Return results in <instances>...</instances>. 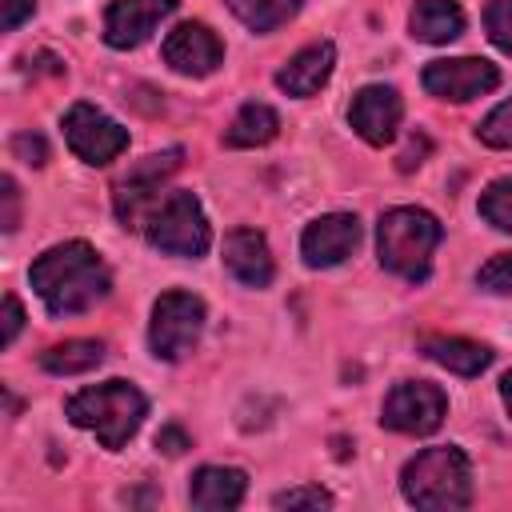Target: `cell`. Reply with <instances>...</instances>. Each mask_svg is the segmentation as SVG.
<instances>
[{
	"instance_id": "cell-1",
	"label": "cell",
	"mask_w": 512,
	"mask_h": 512,
	"mask_svg": "<svg viewBox=\"0 0 512 512\" xmlns=\"http://www.w3.org/2000/svg\"><path fill=\"white\" fill-rule=\"evenodd\" d=\"M36 296L44 300V308L52 316H76L88 312L96 300L108 296L112 288V272L100 260V252L84 240H64L48 252L36 256L32 272H28Z\"/></svg>"
},
{
	"instance_id": "cell-2",
	"label": "cell",
	"mask_w": 512,
	"mask_h": 512,
	"mask_svg": "<svg viewBox=\"0 0 512 512\" xmlns=\"http://www.w3.org/2000/svg\"><path fill=\"white\" fill-rule=\"evenodd\" d=\"M64 416H68L76 428L96 432V440L116 452V448H124V444L136 436L140 420L148 416V400H144V392H140L136 384H128V380H104V384H96V388L76 392V396L64 404Z\"/></svg>"
},
{
	"instance_id": "cell-3",
	"label": "cell",
	"mask_w": 512,
	"mask_h": 512,
	"mask_svg": "<svg viewBox=\"0 0 512 512\" xmlns=\"http://www.w3.org/2000/svg\"><path fill=\"white\" fill-rule=\"evenodd\" d=\"M404 500L416 508H468L472 504V464L456 444L424 448L400 472Z\"/></svg>"
},
{
	"instance_id": "cell-4",
	"label": "cell",
	"mask_w": 512,
	"mask_h": 512,
	"mask_svg": "<svg viewBox=\"0 0 512 512\" xmlns=\"http://www.w3.org/2000/svg\"><path fill=\"white\" fill-rule=\"evenodd\" d=\"M444 228L424 208H392L380 216L376 228V252L380 264L404 280H424L432 268V252L440 244Z\"/></svg>"
},
{
	"instance_id": "cell-5",
	"label": "cell",
	"mask_w": 512,
	"mask_h": 512,
	"mask_svg": "<svg viewBox=\"0 0 512 512\" xmlns=\"http://www.w3.org/2000/svg\"><path fill=\"white\" fill-rule=\"evenodd\" d=\"M144 236L156 252L164 256H204L212 244V228L208 216L200 208V200L192 192H168L164 200H156V208L144 220Z\"/></svg>"
},
{
	"instance_id": "cell-6",
	"label": "cell",
	"mask_w": 512,
	"mask_h": 512,
	"mask_svg": "<svg viewBox=\"0 0 512 512\" xmlns=\"http://www.w3.org/2000/svg\"><path fill=\"white\" fill-rule=\"evenodd\" d=\"M204 332V300L192 292H164L152 304V324H148V344L156 360H184Z\"/></svg>"
},
{
	"instance_id": "cell-7",
	"label": "cell",
	"mask_w": 512,
	"mask_h": 512,
	"mask_svg": "<svg viewBox=\"0 0 512 512\" xmlns=\"http://www.w3.org/2000/svg\"><path fill=\"white\" fill-rule=\"evenodd\" d=\"M180 160H184V152H180V148H168V152L144 156L140 164H132V168L120 176L112 204H116V216H120L124 228H144L148 212L156 208L160 184L180 168Z\"/></svg>"
},
{
	"instance_id": "cell-8",
	"label": "cell",
	"mask_w": 512,
	"mask_h": 512,
	"mask_svg": "<svg viewBox=\"0 0 512 512\" xmlns=\"http://www.w3.org/2000/svg\"><path fill=\"white\" fill-rule=\"evenodd\" d=\"M444 412H448L444 388H436L428 380H400L384 396L380 424L392 428V432H404V436H428V432L440 428Z\"/></svg>"
},
{
	"instance_id": "cell-9",
	"label": "cell",
	"mask_w": 512,
	"mask_h": 512,
	"mask_svg": "<svg viewBox=\"0 0 512 512\" xmlns=\"http://www.w3.org/2000/svg\"><path fill=\"white\" fill-rule=\"evenodd\" d=\"M64 140L84 164H112L128 148V128L80 100L64 112Z\"/></svg>"
},
{
	"instance_id": "cell-10",
	"label": "cell",
	"mask_w": 512,
	"mask_h": 512,
	"mask_svg": "<svg viewBox=\"0 0 512 512\" xmlns=\"http://www.w3.org/2000/svg\"><path fill=\"white\" fill-rule=\"evenodd\" d=\"M500 84V68L480 60V56H456V60H432L424 68V88L436 96V100H452V104H464V100H476L484 92H492Z\"/></svg>"
},
{
	"instance_id": "cell-11",
	"label": "cell",
	"mask_w": 512,
	"mask_h": 512,
	"mask_svg": "<svg viewBox=\"0 0 512 512\" xmlns=\"http://www.w3.org/2000/svg\"><path fill=\"white\" fill-rule=\"evenodd\" d=\"M224 60V44L220 36L200 24V20H188V24H176L168 36H164V64L180 76H208L216 72Z\"/></svg>"
},
{
	"instance_id": "cell-12",
	"label": "cell",
	"mask_w": 512,
	"mask_h": 512,
	"mask_svg": "<svg viewBox=\"0 0 512 512\" xmlns=\"http://www.w3.org/2000/svg\"><path fill=\"white\" fill-rule=\"evenodd\" d=\"M400 116H404V100L396 88L388 84H368L352 96V108H348V124L360 140H368L372 148H384L396 128H400Z\"/></svg>"
},
{
	"instance_id": "cell-13",
	"label": "cell",
	"mask_w": 512,
	"mask_h": 512,
	"mask_svg": "<svg viewBox=\"0 0 512 512\" xmlns=\"http://www.w3.org/2000/svg\"><path fill=\"white\" fill-rule=\"evenodd\" d=\"M356 244H360V220L352 212H328L304 228L300 256L308 268H336L340 260L352 256Z\"/></svg>"
},
{
	"instance_id": "cell-14",
	"label": "cell",
	"mask_w": 512,
	"mask_h": 512,
	"mask_svg": "<svg viewBox=\"0 0 512 512\" xmlns=\"http://www.w3.org/2000/svg\"><path fill=\"white\" fill-rule=\"evenodd\" d=\"M180 0H112L104 12V44L108 48H140L164 16L176 12Z\"/></svg>"
},
{
	"instance_id": "cell-15",
	"label": "cell",
	"mask_w": 512,
	"mask_h": 512,
	"mask_svg": "<svg viewBox=\"0 0 512 512\" xmlns=\"http://www.w3.org/2000/svg\"><path fill=\"white\" fill-rule=\"evenodd\" d=\"M224 268L248 284V288H268L272 276H276V264H272V248L264 240V232L256 228H232L224 236Z\"/></svg>"
},
{
	"instance_id": "cell-16",
	"label": "cell",
	"mask_w": 512,
	"mask_h": 512,
	"mask_svg": "<svg viewBox=\"0 0 512 512\" xmlns=\"http://www.w3.org/2000/svg\"><path fill=\"white\" fill-rule=\"evenodd\" d=\"M332 64H336V48H332L328 40L308 44V48H300V52L276 72V84H280V92L304 100V96H312V92H320V88L328 84Z\"/></svg>"
},
{
	"instance_id": "cell-17",
	"label": "cell",
	"mask_w": 512,
	"mask_h": 512,
	"mask_svg": "<svg viewBox=\"0 0 512 512\" xmlns=\"http://www.w3.org/2000/svg\"><path fill=\"white\" fill-rule=\"evenodd\" d=\"M244 488H248V476H244L240 468L204 464V468H196V476H192L188 500H192V508L220 512V508H236V504L244 500Z\"/></svg>"
},
{
	"instance_id": "cell-18",
	"label": "cell",
	"mask_w": 512,
	"mask_h": 512,
	"mask_svg": "<svg viewBox=\"0 0 512 512\" xmlns=\"http://www.w3.org/2000/svg\"><path fill=\"white\" fill-rule=\"evenodd\" d=\"M420 352L456 376H480L492 364V352L476 340H464V336H424Z\"/></svg>"
},
{
	"instance_id": "cell-19",
	"label": "cell",
	"mask_w": 512,
	"mask_h": 512,
	"mask_svg": "<svg viewBox=\"0 0 512 512\" xmlns=\"http://www.w3.org/2000/svg\"><path fill=\"white\" fill-rule=\"evenodd\" d=\"M408 28L424 44H448L464 32V12H460L456 0H416L412 16H408Z\"/></svg>"
},
{
	"instance_id": "cell-20",
	"label": "cell",
	"mask_w": 512,
	"mask_h": 512,
	"mask_svg": "<svg viewBox=\"0 0 512 512\" xmlns=\"http://www.w3.org/2000/svg\"><path fill=\"white\" fill-rule=\"evenodd\" d=\"M276 132H280V116H276L268 104L252 100V104H244V108L232 116V124H228V132H224V144H228V148H256V144H268Z\"/></svg>"
},
{
	"instance_id": "cell-21",
	"label": "cell",
	"mask_w": 512,
	"mask_h": 512,
	"mask_svg": "<svg viewBox=\"0 0 512 512\" xmlns=\"http://www.w3.org/2000/svg\"><path fill=\"white\" fill-rule=\"evenodd\" d=\"M100 360H104L100 340H64L40 356V368L52 376H80V372H92Z\"/></svg>"
},
{
	"instance_id": "cell-22",
	"label": "cell",
	"mask_w": 512,
	"mask_h": 512,
	"mask_svg": "<svg viewBox=\"0 0 512 512\" xmlns=\"http://www.w3.org/2000/svg\"><path fill=\"white\" fill-rule=\"evenodd\" d=\"M304 0H228L232 16L252 32H272L300 12Z\"/></svg>"
},
{
	"instance_id": "cell-23",
	"label": "cell",
	"mask_w": 512,
	"mask_h": 512,
	"mask_svg": "<svg viewBox=\"0 0 512 512\" xmlns=\"http://www.w3.org/2000/svg\"><path fill=\"white\" fill-rule=\"evenodd\" d=\"M480 216L492 228L512 232V176H500L480 192Z\"/></svg>"
},
{
	"instance_id": "cell-24",
	"label": "cell",
	"mask_w": 512,
	"mask_h": 512,
	"mask_svg": "<svg viewBox=\"0 0 512 512\" xmlns=\"http://www.w3.org/2000/svg\"><path fill=\"white\" fill-rule=\"evenodd\" d=\"M476 136H480L488 148H512V96H508L504 104H496V108L480 120Z\"/></svg>"
},
{
	"instance_id": "cell-25",
	"label": "cell",
	"mask_w": 512,
	"mask_h": 512,
	"mask_svg": "<svg viewBox=\"0 0 512 512\" xmlns=\"http://www.w3.org/2000/svg\"><path fill=\"white\" fill-rule=\"evenodd\" d=\"M484 28H488V40L512 56V0H488L484 8Z\"/></svg>"
},
{
	"instance_id": "cell-26",
	"label": "cell",
	"mask_w": 512,
	"mask_h": 512,
	"mask_svg": "<svg viewBox=\"0 0 512 512\" xmlns=\"http://www.w3.org/2000/svg\"><path fill=\"white\" fill-rule=\"evenodd\" d=\"M476 284H480L484 292H512V252L492 256V260L476 272Z\"/></svg>"
},
{
	"instance_id": "cell-27",
	"label": "cell",
	"mask_w": 512,
	"mask_h": 512,
	"mask_svg": "<svg viewBox=\"0 0 512 512\" xmlns=\"http://www.w3.org/2000/svg\"><path fill=\"white\" fill-rule=\"evenodd\" d=\"M276 508H332V496L320 484H304V488H288L272 500Z\"/></svg>"
},
{
	"instance_id": "cell-28",
	"label": "cell",
	"mask_w": 512,
	"mask_h": 512,
	"mask_svg": "<svg viewBox=\"0 0 512 512\" xmlns=\"http://www.w3.org/2000/svg\"><path fill=\"white\" fill-rule=\"evenodd\" d=\"M0 200H4L0 228H4V232H16V224H20V188H16V180H12V176H4V180H0Z\"/></svg>"
},
{
	"instance_id": "cell-29",
	"label": "cell",
	"mask_w": 512,
	"mask_h": 512,
	"mask_svg": "<svg viewBox=\"0 0 512 512\" xmlns=\"http://www.w3.org/2000/svg\"><path fill=\"white\" fill-rule=\"evenodd\" d=\"M32 8H36V0H0V28L16 32L32 16Z\"/></svg>"
},
{
	"instance_id": "cell-30",
	"label": "cell",
	"mask_w": 512,
	"mask_h": 512,
	"mask_svg": "<svg viewBox=\"0 0 512 512\" xmlns=\"http://www.w3.org/2000/svg\"><path fill=\"white\" fill-rule=\"evenodd\" d=\"M20 328H24V308H20L16 296H4V332H0V344H12Z\"/></svg>"
},
{
	"instance_id": "cell-31",
	"label": "cell",
	"mask_w": 512,
	"mask_h": 512,
	"mask_svg": "<svg viewBox=\"0 0 512 512\" xmlns=\"http://www.w3.org/2000/svg\"><path fill=\"white\" fill-rule=\"evenodd\" d=\"M12 148H16V156L28 160V164H44V160H48V148H44L40 136H16Z\"/></svg>"
},
{
	"instance_id": "cell-32",
	"label": "cell",
	"mask_w": 512,
	"mask_h": 512,
	"mask_svg": "<svg viewBox=\"0 0 512 512\" xmlns=\"http://www.w3.org/2000/svg\"><path fill=\"white\" fill-rule=\"evenodd\" d=\"M156 448H160V452H168V456L184 452V448H188V436H184V428H176V424L160 428V436H156Z\"/></svg>"
},
{
	"instance_id": "cell-33",
	"label": "cell",
	"mask_w": 512,
	"mask_h": 512,
	"mask_svg": "<svg viewBox=\"0 0 512 512\" xmlns=\"http://www.w3.org/2000/svg\"><path fill=\"white\" fill-rule=\"evenodd\" d=\"M424 152H428V140H424V136H420V140H412V144L400 152V172H412V168L420 164V156H424Z\"/></svg>"
},
{
	"instance_id": "cell-34",
	"label": "cell",
	"mask_w": 512,
	"mask_h": 512,
	"mask_svg": "<svg viewBox=\"0 0 512 512\" xmlns=\"http://www.w3.org/2000/svg\"><path fill=\"white\" fill-rule=\"evenodd\" d=\"M500 400H504V408L512 416V372H504V380H500Z\"/></svg>"
}]
</instances>
